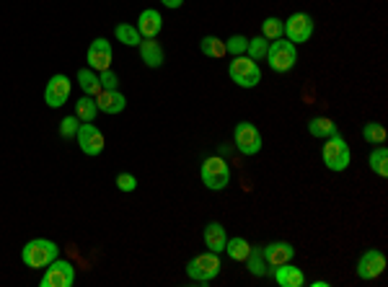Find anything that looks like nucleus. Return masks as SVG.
I'll list each match as a JSON object with an SVG mask.
<instances>
[{
    "instance_id": "obj_1",
    "label": "nucleus",
    "mask_w": 388,
    "mask_h": 287,
    "mask_svg": "<svg viewBox=\"0 0 388 287\" xmlns=\"http://www.w3.org/2000/svg\"><path fill=\"white\" fill-rule=\"evenodd\" d=\"M60 256V246L49 238H34L21 249V259L28 269H44Z\"/></svg>"
},
{
    "instance_id": "obj_2",
    "label": "nucleus",
    "mask_w": 388,
    "mask_h": 287,
    "mask_svg": "<svg viewBox=\"0 0 388 287\" xmlns=\"http://www.w3.org/2000/svg\"><path fill=\"white\" fill-rule=\"evenodd\" d=\"M199 176H202V184H205L208 189L223 191V189H228V184H230V166L226 163L223 155H212V158H205V161H202Z\"/></svg>"
},
{
    "instance_id": "obj_3",
    "label": "nucleus",
    "mask_w": 388,
    "mask_h": 287,
    "mask_svg": "<svg viewBox=\"0 0 388 287\" xmlns=\"http://www.w3.org/2000/svg\"><path fill=\"white\" fill-rule=\"evenodd\" d=\"M321 158H323V166H326L329 171L341 173V171H347V166H350L352 150H350V145L344 143V137L332 134V137H326V143H323Z\"/></svg>"
},
{
    "instance_id": "obj_4",
    "label": "nucleus",
    "mask_w": 388,
    "mask_h": 287,
    "mask_svg": "<svg viewBox=\"0 0 388 287\" xmlns=\"http://www.w3.org/2000/svg\"><path fill=\"white\" fill-rule=\"evenodd\" d=\"M269 60V67L275 70V73H287V70H293L295 62H298V49H295L293 42H287V39H275V42H269V49H267V58Z\"/></svg>"
},
{
    "instance_id": "obj_5",
    "label": "nucleus",
    "mask_w": 388,
    "mask_h": 287,
    "mask_svg": "<svg viewBox=\"0 0 388 287\" xmlns=\"http://www.w3.org/2000/svg\"><path fill=\"white\" fill-rule=\"evenodd\" d=\"M228 76H230V80H233L236 86L254 88V86H259V80H262V70H259V65H256L251 58L238 55V58H233V62L228 65Z\"/></svg>"
},
{
    "instance_id": "obj_6",
    "label": "nucleus",
    "mask_w": 388,
    "mask_h": 287,
    "mask_svg": "<svg viewBox=\"0 0 388 287\" xmlns=\"http://www.w3.org/2000/svg\"><path fill=\"white\" fill-rule=\"evenodd\" d=\"M76 285V267L67 259L57 256L52 264L44 267V275L39 279V287H73Z\"/></svg>"
},
{
    "instance_id": "obj_7",
    "label": "nucleus",
    "mask_w": 388,
    "mask_h": 287,
    "mask_svg": "<svg viewBox=\"0 0 388 287\" xmlns=\"http://www.w3.org/2000/svg\"><path fill=\"white\" fill-rule=\"evenodd\" d=\"M187 275H189L194 282H199V285H208V282H212V279L220 275V259L218 254H199V256H194L187 264Z\"/></svg>"
},
{
    "instance_id": "obj_8",
    "label": "nucleus",
    "mask_w": 388,
    "mask_h": 287,
    "mask_svg": "<svg viewBox=\"0 0 388 287\" xmlns=\"http://www.w3.org/2000/svg\"><path fill=\"white\" fill-rule=\"evenodd\" d=\"M233 145L241 155H256L262 150V134L251 122H238L233 127Z\"/></svg>"
},
{
    "instance_id": "obj_9",
    "label": "nucleus",
    "mask_w": 388,
    "mask_h": 287,
    "mask_svg": "<svg viewBox=\"0 0 388 287\" xmlns=\"http://www.w3.org/2000/svg\"><path fill=\"white\" fill-rule=\"evenodd\" d=\"M78 148L83 150L85 155H101L104 153V132L94 125V122H81L78 127Z\"/></svg>"
},
{
    "instance_id": "obj_10",
    "label": "nucleus",
    "mask_w": 388,
    "mask_h": 287,
    "mask_svg": "<svg viewBox=\"0 0 388 287\" xmlns=\"http://www.w3.org/2000/svg\"><path fill=\"white\" fill-rule=\"evenodd\" d=\"M311 34H313V19L308 13H303V10H298V13H293L290 19L285 21V37H287V42L303 44V42L311 39Z\"/></svg>"
},
{
    "instance_id": "obj_11",
    "label": "nucleus",
    "mask_w": 388,
    "mask_h": 287,
    "mask_svg": "<svg viewBox=\"0 0 388 287\" xmlns=\"http://www.w3.org/2000/svg\"><path fill=\"white\" fill-rule=\"evenodd\" d=\"M386 272V256H383V251L378 249H370L365 251L357 261V277L370 282V279H378L380 275Z\"/></svg>"
},
{
    "instance_id": "obj_12",
    "label": "nucleus",
    "mask_w": 388,
    "mask_h": 287,
    "mask_svg": "<svg viewBox=\"0 0 388 287\" xmlns=\"http://www.w3.org/2000/svg\"><path fill=\"white\" fill-rule=\"evenodd\" d=\"M112 58H114V52H112V44L106 42L104 37H99L91 42V47H88V52H85V62H88V67L91 70H106V67H112Z\"/></svg>"
},
{
    "instance_id": "obj_13",
    "label": "nucleus",
    "mask_w": 388,
    "mask_h": 287,
    "mask_svg": "<svg viewBox=\"0 0 388 287\" xmlns=\"http://www.w3.org/2000/svg\"><path fill=\"white\" fill-rule=\"evenodd\" d=\"M70 78L67 76H52L49 78L47 88H44V101H47L49 109H57V106H62L70 98Z\"/></svg>"
},
{
    "instance_id": "obj_14",
    "label": "nucleus",
    "mask_w": 388,
    "mask_h": 287,
    "mask_svg": "<svg viewBox=\"0 0 388 287\" xmlns=\"http://www.w3.org/2000/svg\"><path fill=\"white\" fill-rule=\"evenodd\" d=\"M262 254H264L269 267H280V264L293 261L295 249H293V243H287V241H272V243L262 246Z\"/></svg>"
},
{
    "instance_id": "obj_15",
    "label": "nucleus",
    "mask_w": 388,
    "mask_h": 287,
    "mask_svg": "<svg viewBox=\"0 0 388 287\" xmlns=\"http://www.w3.org/2000/svg\"><path fill=\"white\" fill-rule=\"evenodd\" d=\"M163 29V16L155 8H145L137 19V31L142 39H155Z\"/></svg>"
},
{
    "instance_id": "obj_16",
    "label": "nucleus",
    "mask_w": 388,
    "mask_h": 287,
    "mask_svg": "<svg viewBox=\"0 0 388 287\" xmlns=\"http://www.w3.org/2000/svg\"><path fill=\"white\" fill-rule=\"evenodd\" d=\"M272 272H275V282L280 287H303L305 285L303 269H298L293 261H287V264H280V267H275Z\"/></svg>"
},
{
    "instance_id": "obj_17",
    "label": "nucleus",
    "mask_w": 388,
    "mask_h": 287,
    "mask_svg": "<svg viewBox=\"0 0 388 287\" xmlns=\"http://www.w3.org/2000/svg\"><path fill=\"white\" fill-rule=\"evenodd\" d=\"M96 104H99V112H104V114H119L127 106V98L124 94H119V88H114V91H101L96 96Z\"/></svg>"
},
{
    "instance_id": "obj_18",
    "label": "nucleus",
    "mask_w": 388,
    "mask_h": 287,
    "mask_svg": "<svg viewBox=\"0 0 388 287\" xmlns=\"http://www.w3.org/2000/svg\"><path fill=\"white\" fill-rule=\"evenodd\" d=\"M202 238H205V246H208L212 254L226 251L228 236H226V228H223L220 223H208V225H205V230H202Z\"/></svg>"
},
{
    "instance_id": "obj_19",
    "label": "nucleus",
    "mask_w": 388,
    "mask_h": 287,
    "mask_svg": "<svg viewBox=\"0 0 388 287\" xmlns=\"http://www.w3.org/2000/svg\"><path fill=\"white\" fill-rule=\"evenodd\" d=\"M137 47H140L142 62H145L148 67H161L163 65V47H161V42H155V39H142Z\"/></svg>"
},
{
    "instance_id": "obj_20",
    "label": "nucleus",
    "mask_w": 388,
    "mask_h": 287,
    "mask_svg": "<svg viewBox=\"0 0 388 287\" xmlns=\"http://www.w3.org/2000/svg\"><path fill=\"white\" fill-rule=\"evenodd\" d=\"M308 132H311L313 137L326 140V137H332V134H339V130H337L334 119H329V116H313L311 122H308Z\"/></svg>"
},
{
    "instance_id": "obj_21",
    "label": "nucleus",
    "mask_w": 388,
    "mask_h": 287,
    "mask_svg": "<svg viewBox=\"0 0 388 287\" xmlns=\"http://www.w3.org/2000/svg\"><path fill=\"white\" fill-rule=\"evenodd\" d=\"M78 86H81V91H83L85 96H99L101 94V86H99V76H96L91 67H81L78 70Z\"/></svg>"
},
{
    "instance_id": "obj_22",
    "label": "nucleus",
    "mask_w": 388,
    "mask_h": 287,
    "mask_svg": "<svg viewBox=\"0 0 388 287\" xmlns=\"http://www.w3.org/2000/svg\"><path fill=\"white\" fill-rule=\"evenodd\" d=\"M96 114H99V104H96L94 96H81L76 101V116L81 122H94Z\"/></svg>"
},
{
    "instance_id": "obj_23",
    "label": "nucleus",
    "mask_w": 388,
    "mask_h": 287,
    "mask_svg": "<svg viewBox=\"0 0 388 287\" xmlns=\"http://www.w3.org/2000/svg\"><path fill=\"white\" fill-rule=\"evenodd\" d=\"M246 261H248V272H251V275H256V277H264V275H269V272H272V269H269V264H267L264 254H262V249H251V251H248Z\"/></svg>"
},
{
    "instance_id": "obj_24",
    "label": "nucleus",
    "mask_w": 388,
    "mask_h": 287,
    "mask_svg": "<svg viewBox=\"0 0 388 287\" xmlns=\"http://www.w3.org/2000/svg\"><path fill=\"white\" fill-rule=\"evenodd\" d=\"M114 37L119 39L122 44H127V47H137V44L142 42L137 26H130V24H119V26L114 29Z\"/></svg>"
},
{
    "instance_id": "obj_25",
    "label": "nucleus",
    "mask_w": 388,
    "mask_h": 287,
    "mask_svg": "<svg viewBox=\"0 0 388 287\" xmlns=\"http://www.w3.org/2000/svg\"><path fill=\"white\" fill-rule=\"evenodd\" d=\"M199 49H202V55H208V58H226V42L218 37H205L199 42Z\"/></svg>"
},
{
    "instance_id": "obj_26",
    "label": "nucleus",
    "mask_w": 388,
    "mask_h": 287,
    "mask_svg": "<svg viewBox=\"0 0 388 287\" xmlns=\"http://www.w3.org/2000/svg\"><path fill=\"white\" fill-rule=\"evenodd\" d=\"M262 37H264L267 42L282 39L285 37V21L282 19H275V16L264 19V24H262Z\"/></svg>"
},
{
    "instance_id": "obj_27",
    "label": "nucleus",
    "mask_w": 388,
    "mask_h": 287,
    "mask_svg": "<svg viewBox=\"0 0 388 287\" xmlns=\"http://www.w3.org/2000/svg\"><path fill=\"white\" fill-rule=\"evenodd\" d=\"M226 251H228V256L233 259V261H246V256H248V251H251V246H248V241H246V238H228Z\"/></svg>"
},
{
    "instance_id": "obj_28",
    "label": "nucleus",
    "mask_w": 388,
    "mask_h": 287,
    "mask_svg": "<svg viewBox=\"0 0 388 287\" xmlns=\"http://www.w3.org/2000/svg\"><path fill=\"white\" fill-rule=\"evenodd\" d=\"M368 163H370V168H373V171L386 179V176H388V150L383 148V145H380V148H376V150L370 153Z\"/></svg>"
},
{
    "instance_id": "obj_29",
    "label": "nucleus",
    "mask_w": 388,
    "mask_h": 287,
    "mask_svg": "<svg viewBox=\"0 0 388 287\" xmlns=\"http://www.w3.org/2000/svg\"><path fill=\"white\" fill-rule=\"evenodd\" d=\"M362 140L370 145H380L386 140V127L378 125V122H368V125L362 127Z\"/></svg>"
},
{
    "instance_id": "obj_30",
    "label": "nucleus",
    "mask_w": 388,
    "mask_h": 287,
    "mask_svg": "<svg viewBox=\"0 0 388 287\" xmlns=\"http://www.w3.org/2000/svg\"><path fill=\"white\" fill-rule=\"evenodd\" d=\"M267 49H269V42H267L264 37H254V39H248V58L254 60V62H259V60H264L267 58Z\"/></svg>"
},
{
    "instance_id": "obj_31",
    "label": "nucleus",
    "mask_w": 388,
    "mask_h": 287,
    "mask_svg": "<svg viewBox=\"0 0 388 287\" xmlns=\"http://www.w3.org/2000/svg\"><path fill=\"white\" fill-rule=\"evenodd\" d=\"M246 47H248V39L244 37V34H236V37H230L226 42V52L228 55H233V58H238V55H246Z\"/></svg>"
},
{
    "instance_id": "obj_32",
    "label": "nucleus",
    "mask_w": 388,
    "mask_h": 287,
    "mask_svg": "<svg viewBox=\"0 0 388 287\" xmlns=\"http://www.w3.org/2000/svg\"><path fill=\"white\" fill-rule=\"evenodd\" d=\"M99 86H101V91H114V88L119 86V78H117L112 67H106V70L99 73Z\"/></svg>"
},
{
    "instance_id": "obj_33",
    "label": "nucleus",
    "mask_w": 388,
    "mask_h": 287,
    "mask_svg": "<svg viewBox=\"0 0 388 287\" xmlns=\"http://www.w3.org/2000/svg\"><path fill=\"white\" fill-rule=\"evenodd\" d=\"M78 127H81V119H78L76 114H70L60 122V134H62V137H76Z\"/></svg>"
},
{
    "instance_id": "obj_34",
    "label": "nucleus",
    "mask_w": 388,
    "mask_h": 287,
    "mask_svg": "<svg viewBox=\"0 0 388 287\" xmlns=\"http://www.w3.org/2000/svg\"><path fill=\"white\" fill-rule=\"evenodd\" d=\"M117 189L130 194V191L137 189V179H135L133 173H119V176H117Z\"/></svg>"
},
{
    "instance_id": "obj_35",
    "label": "nucleus",
    "mask_w": 388,
    "mask_h": 287,
    "mask_svg": "<svg viewBox=\"0 0 388 287\" xmlns=\"http://www.w3.org/2000/svg\"><path fill=\"white\" fill-rule=\"evenodd\" d=\"M166 8H181L184 6V0H161Z\"/></svg>"
},
{
    "instance_id": "obj_36",
    "label": "nucleus",
    "mask_w": 388,
    "mask_h": 287,
    "mask_svg": "<svg viewBox=\"0 0 388 287\" xmlns=\"http://www.w3.org/2000/svg\"><path fill=\"white\" fill-rule=\"evenodd\" d=\"M311 287H329V282L326 279H316V282H311Z\"/></svg>"
},
{
    "instance_id": "obj_37",
    "label": "nucleus",
    "mask_w": 388,
    "mask_h": 287,
    "mask_svg": "<svg viewBox=\"0 0 388 287\" xmlns=\"http://www.w3.org/2000/svg\"><path fill=\"white\" fill-rule=\"evenodd\" d=\"M226 153H230V145H220V155H226Z\"/></svg>"
}]
</instances>
